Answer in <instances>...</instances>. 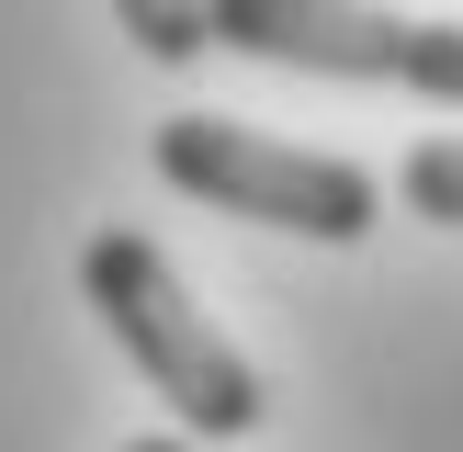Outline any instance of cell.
<instances>
[{"label":"cell","mask_w":463,"mask_h":452,"mask_svg":"<svg viewBox=\"0 0 463 452\" xmlns=\"http://www.w3.org/2000/svg\"><path fill=\"white\" fill-rule=\"evenodd\" d=\"M125 452H193V441H181V429H158V441H125Z\"/></svg>","instance_id":"cell-6"},{"label":"cell","mask_w":463,"mask_h":452,"mask_svg":"<svg viewBox=\"0 0 463 452\" xmlns=\"http://www.w3.org/2000/svg\"><path fill=\"white\" fill-rule=\"evenodd\" d=\"M396 193H407V215L463 226V136H419V147H407V170H396Z\"/></svg>","instance_id":"cell-5"},{"label":"cell","mask_w":463,"mask_h":452,"mask_svg":"<svg viewBox=\"0 0 463 452\" xmlns=\"http://www.w3.org/2000/svg\"><path fill=\"white\" fill-rule=\"evenodd\" d=\"M102 12L125 23V45H136V57H158V68L215 57V12H203V0H102Z\"/></svg>","instance_id":"cell-4"},{"label":"cell","mask_w":463,"mask_h":452,"mask_svg":"<svg viewBox=\"0 0 463 452\" xmlns=\"http://www.w3.org/2000/svg\"><path fill=\"white\" fill-rule=\"evenodd\" d=\"M158 181L215 215H260L283 238H317V249H362L384 215V181L362 158H328V147H283V136L238 125V113H170L147 136Z\"/></svg>","instance_id":"cell-2"},{"label":"cell","mask_w":463,"mask_h":452,"mask_svg":"<svg viewBox=\"0 0 463 452\" xmlns=\"http://www.w3.org/2000/svg\"><path fill=\"white\" fill-rule=\"evenodd\" d=\"M215 45L306 80H373V90H419V102L463 113V23H419V12H373V0H203Z\"/></svg>","instance_id":"cell-3"},{"label":"cell","mask_w":463,"mask_h":452,"mask_svg":"<svg viewBox=\"0 0 463 452\" xmlns=\"http://www.w3.org/2000/svg\"><path fill=\"white\" fill-rule=\"evenodd\" d=\"M80 294L102 306L113 351L158 384V407H170V429H181L193 452L249 441V429L271 419L260 362H249L238 339L193 306V283L158 260V238H136V226H90V249H80Z\"/></svg>","instance_id":"cell-1"}]
</instances>
